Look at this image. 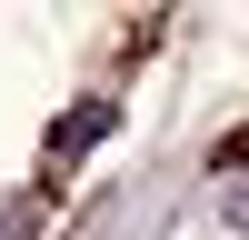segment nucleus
<instances>
[{
  "instance_id": "nucleus-1",
  "label": "nucleus",
  "mask_w": 249,
  "mask_h": 240,
  "mask_svg": "<svg viewBox=\"0 0 249 240\" xmlns=\"http://www.w3.org/2000/svg\"><path fill=\"white\" fill-rule=\"evenodd\" d=\"M219 220H230V230H249V170L219 180Z\"/></svg>"
},
{
  "instance_id": "nucleus-2",
  "label": "nucleus",
  "mask_w": 249,
  "mask_h": 240,
  "mask_svg": "<svg viewBox=\"0 0 249 240\" xmlns=\"http://www.w3.org/2000/svg\"><path fill=\"white\" fill-rule=\"evenodd\" d=\"M100 130H110V110H80V120H70V130H60V160H70V150H90V140H100Z\"/></svg>"
},
{
  "instance_id": "nucleus-3",
  "label": "nucleus",
  "mask_w": 249,
  "mask_h": 240,
  "mask_svg": "<svg viewBox=\"0 0 249 240\" xmlns=\"http://www.w3.org/2000/svg\"><path fill=\"white\" fill-rule=\"evenodd\" d=\"M0 240H30V210H0Z\"/></svg>"
}]
</instances>
